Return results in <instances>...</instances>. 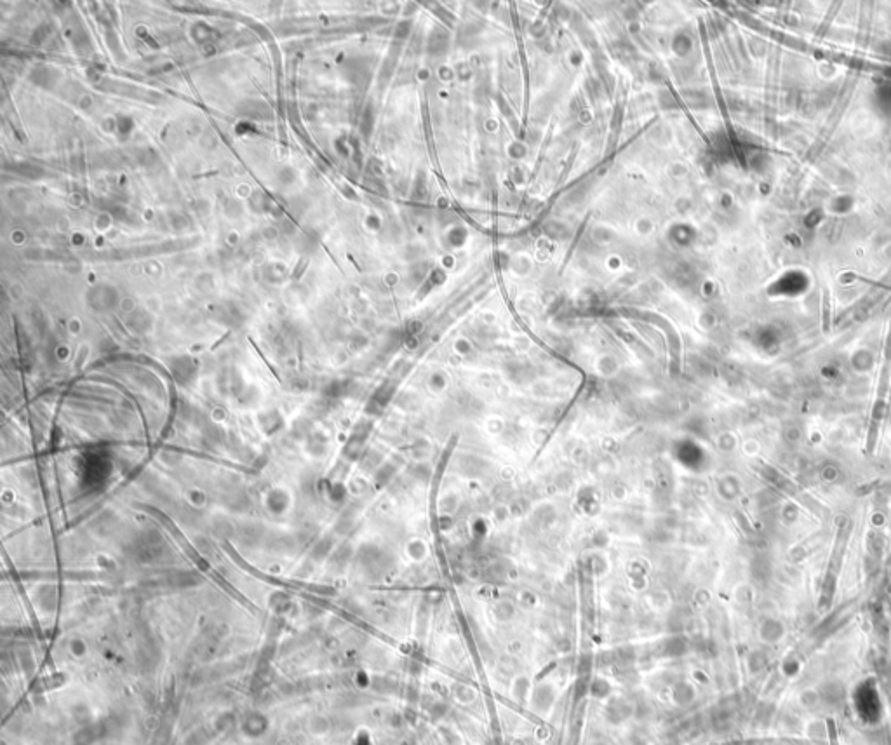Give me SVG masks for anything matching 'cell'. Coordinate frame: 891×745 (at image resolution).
Returning a JSON list of instances; mask_svg holds the SVG:
<instances>
[{"mask_svg":"<svg viewBox=\"0 0 891 745\" xmlns=\"http://www.w3.org/2000/svg\"><path fill=\"white\" fill-rule=\"evenodd\" d=\"M890 376L891 331L890 336H888V342H886L885 364H883V373H881V380H879L878 396H876V401H874V406H872L871 423H869V434H867V451L869 453L876 450V444H878L879 430H881V423H883V418H885L886 396H888Z\"/></svg>","mask_w":891,"mask_h":745,"instance_id":"cell-1","label":"cell"}]
</instances>
